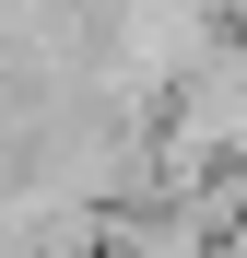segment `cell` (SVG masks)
Wrapping results in <instances>:
<instances>
[{"label":"cell","mask_w":247,"mask_h":258,"mask_svg":"<svg viewBox=\"0 0 247 258\" xmlns=\"http://www.w3.org/2000/svg\"><path fill=\"white\" fill-rule=\"evenodd\" d=\"M94 258H224V223H212L200 200L153 188V200H118V211H94Z\"/></svg>","instance_id":"6da1fadb"}]
</instances>
